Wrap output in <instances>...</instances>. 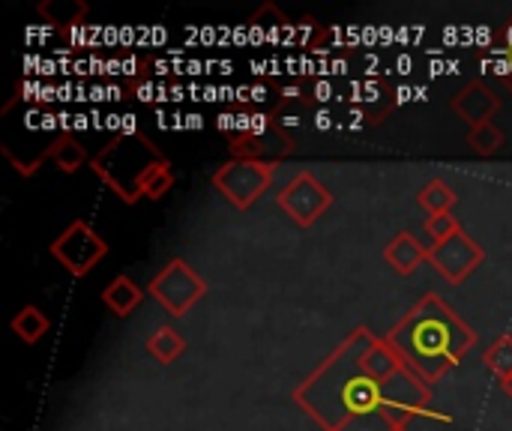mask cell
<instances>
[{"label": "cell", "mask_w": 512, "mask_h": 431, "mask_svg": "<svg viewBox=\"0 0 512 431\" xmlns=\"http://www.w3.org/2000/svg\"><path fill=\"white\" fill-rule=\"evenodd\" d=\"M378 336L369 327H357L297 390L294 402L321 426L324 431H336L342 423L375 414V411H390L402 420H417V417H432L441 423H450L447 414H435L432 405V387L423 384L411 369H402L393 381L381 384L375 381L360 357Z\"/></svg>", "instance_id": "cell-1"}, {"label": "cell", "mask_w": 512, "mask_h": 431, "mask_svg": "<svg viewBox=\"0 0 512 431\" xmlns=\"http://www.w3.org/2000/svg\"><path fill=\"white\" fill-rule=\"evenodd\" d=\"M384 339L396 348L405 369L432 387L465 360L477 333L438 294H426Z\"/></svg>", "instance_id": "cell-2"}, {"label": "cell", "mask_w": 512, "mask_h": 431, "mask_svg": "<svg viewBox=\"0 0 512 431\" xmlns=\"http://www.w3.org/2000/svg\"><path fill=\"white\" fill-rule=\"evenodd\" d=\"M165 159L159 147L147 135H120L117 141L105 144L93 159L90 171L123 201V204H138L141 201V177L153 162Z\"/></svg>", "instance_id": "cell-3"}, {"label": "cell", "mask_w": 512, "mask_h": 431, "mask_svg": "<svg viewBox=\"0 0 512 431\" xmlns=\"http://www.w3.org/2000/svg\"><path fill=\"white\" fill-rule=\"evenodd\" d=\"M279 165L282 162L276 159H228L222 168H216L210 183L237 210H249L273 186Z\"/></svg>", "instance_id": "cell-4"}, {"label": "cell", "mask_w": 512, "mask_h": 431, "mask_svg": "<svg viewBox=\"0 0 512 431\" xmlns=\"http://www.w3.org/2000/svg\"><path fill=\"white\" fill-rule=\"evenodd\" d=\"M147 294L171 315V318H183L204 294H207V282L183 261V258H171L147 285Z\"/></svg>", "instance_id": "cell-5"}, {"label": "cell", "mask_w": 512, "mask_h": 431, "mask_svg": "<svg viewBox=\"0 0 512 431\" xmlns=\"http://www.w3.org/2000/svg\"><path fill=\"white\" fill-rule=\"evenodd\" d=\"M48 252L72 279H84L108 255V243L90 222L75 219L60 231V237L48 246Z\"/></svg>", "instance_id": "cell-6"}, {"label": "cell", "mask_w": 512, "mask_h": 431, "mask_svg": "<svg viewBox=\"0 0 512 431\" xmlns=\"http://www.w3.org/2000/svg\"><path fill=\"white\" fill-rule=\"evenodd\" d=\"M231 159H276L282 162L297 150V138L273 123L270 114H252V126L228 141Z\"/></svg>", "instance_id": "cell-7"}, {"label": "cell", "mask_w": 512, "mask_h": 431, "mask_svg": "<svg viewBox=\"0 0 512 431\" xmlns=\"http://www.w3.org/2000/svg\"><path fill=\"white\" fill-rule=\"evenodd\" d=\"M276 204L300 225V228H312L327 207L333 204V192L309 171H300L291 183L282 186V192H276Z\"/></svg>", "instance_id": "cell-8"}, {"label": "cell", "mask_w": 512, "mask_h": 431, "mask_svg": "<svg viewBox=\"0 0 512 431\" xmlns=\"http://www.w3.org/2000/svg\"><path fill=\"white\" fill-rule=\"evenodd\" d=\"M429 261H432V267H435L450 285H462V282L486 261V252H483V246H480L471 234L459 231V234H453L450 240H444V243H438L435 249H429Z\"/></svg>", "instance_id": "cell-9"}, {"label": "cell", "mask_w": 512, "mask_h": 431, "mask_svg": "<svg viewBox=\"0 0 512 431\" xmlns=\"http://www.w3.org/2000/svg\"><path fill=\"white\" fill-rule=\"evenodd\" d=\"M450 108L456 111L459 120H465L471 129L483 126V123H492L495 111L501 108V96L483 84V81H468L453 99H450Z\"/></svg>", "instance_id": "cell-10"}, {"label": "cell", "mask_w": 512, "mask_h": 431, "mask_svg": "<svg viewBox=\"0 0 512 431\" xmlns=\"http://www.w3.org/2000/svg\"><path fill=\"white\" fill-rule=\"evenodd\" d=\"M384 261L399 273V276H411L420 264L429 261V249L414 237V234H396L387 249H384Z\"/></svg>", "instance_id": "cell-11"}, {"label": "cell", "mask_w": 512, "mask_h": 431, "mask_svg": "<svg viewBox=\"0 0 512 431\" xmlns=\"http://www.w3.org/2000/svg\"><path fill=\"white\" fill-rule=\"evenodd\" d=\"M144 300V288L138 282H132L129 276H114L108 282V288L102 291V303L117 315V318H129L138 303Z\"/></svg>", "instance_id": "cell-12"}, {"label": "cell", "mask_w": 512, "mask_h": 431, "mask_svg": "<svg viewBox=\"0 0 512 431\" xmlns=\"http://www.w3.org/2000/svg\"><path fill=\"white\" fill-rule=\"evenodd\" d=\"M36 12L54 24L57 30H63V36H69L75 27L84 24V15H87V3L84 0H42L36 6Z\"/></svg>", "instance_id": "cell-13"}, {"label": "cell", "mask_w": 512, "mask_h": 431, "mask_svg": "<svg viewBox=\"0 0 512 431\" xmlns=\"http://www.w3.org/2000/svg\"><path fill=\"white\" fill-rule=\"evenodd\" d=\"M48 159H51L63 174H75V171H81V168L90 162L87 150L81 147V141H78L72 132H63V135H57V138L51 141Z\"/></svg>", "instance_id": "cell-14"}, {"label": "cell", "mask_w": 512, "mask_h": 431, "mask_svg": "<svg viewBox=\"0 0 512 431\" xmlns=\"http://www.w3.org/2000/svg\"><path fill=\"white\" fill-rule=\"evenodd\" d=\"M9 327H12V333H15L24 345H36V342H42V336L51 330V321H48V315H45L39 306L27 303V306H21V309L15 312V318L9 321Z\"/></svg>", "instance_id": "cell-15"}, {"label": "cell", "mask_w": 512, "mask_h": 431, "mask_svg": "<svg viewBox=\"0 0 512 431\" xmlns=\"http://www.w3.org/2000/svg\"><path fill=\"white\" fill-rule=\"evenodd\" d=\"M147 354L156 360V363H162V366H168V363H174L183 351H186V339L174 330V327H159L150 339H147Z\"/></svg>", "instance_id": "cell-16"}, {"label": "cell", "mask_w": 512, "mask_h": 431, "mask_svg": "<svg viewBox=\"0 0 512 431\" xmlns=\"http://www.w3.org/2000/svg\"><path fill=\"white\" fill-rule=\"evenodd\" d=\"M171 186H174L171 162H168V159H159V162H153V165L147 168V174L141 177L138 192H141V198H147V201H159V198H165V195L171 192Z\"/></svg>", "instance_id": "cell-17"}, {"label": "cell", "mask_w": 512, "mask_h": 431, "mask_svg": "<svg viewBox=\"0 0 512 431\" xmlns=\"http://www.w3.org/2000/svg\"><path fill=\"white\" fill-rule=\"evenodd\" d=\"M417 204H420L429 216L453 213V207H456V192L450 189L447 180H432V183H426L423 192L417 195Z\"/></svg>", "instance_id": "cell-18"}, {"label": "cell", "mask_w": 512, "mask_h": 431, "mask_svg": "<svg viewBox=\"0 0 512 431\" xmlns=\"http://www.w3.org/2000/svg\"><path fill=\"white\" fill-rule=\"evenodd\" d=\"M504 141L507 138H504V132L495 123H483V126H477V129L468 132V144H471V150L477 156H495L504 147Z\"/></svg>", "instance_id": "cell-19"}, {"label": "cell", "mask_w": 512, "mask_h": 431, "mask_svg": "<svg viewBox=\"0 0 512 431\" xmlns=\"http://www.w3.org/2000/svg\"><path fill=\"white\" fill-rule=\"evenodd\" d=\"M483 363L504 381L512 375V336H501L489 345V351L483 354Z\"/></svg>", "instance_id": "cell-20"}, {"label": "cell", "mask_w": 512, "mask_h": 431, "mask_svg": "<svg viewBox=\"0 0 512 431\" xmlns=\"http://www.w3.org/2000/svg\"><path fill=\"white\" fill-rule=\"evenodd\" d=\"M459 231H462V225H459V219H456L453 213H441V216H429V219H426V237L432 240V249H435L438 243L450 240V237L459 234Z\"/></svg>", "instance_id": "cell-21"}, {"label": "cell", "mask_w": 512, "mask_h": 431, "mask_svg": "<svg viewBox=\"0 0 512 431\" xmlns=\"http://www.w3.org/2000/svg\"><path fill=\"white\" fill-rule=\"evenodd\" d=\"M312 120H315V129H330L333 126V114L330 111H315Z\"/></svg>", "instance_id": "cell-22"}, {"label": "cell", "mask_w": 512, "mask_h": 431, "mask_svg": "<svg viewBox=\"0 0 512 431\" xmlns=\"http://www.w3.org/2000/svg\"><path fill=\"white\" fill-rule=\"evenodd\" d=\"M501 390H504V393H507V396L512 399V375H510V378H504V381H501Z\"/></svg>", "instance_id": "cell-23"}]
</instances>
